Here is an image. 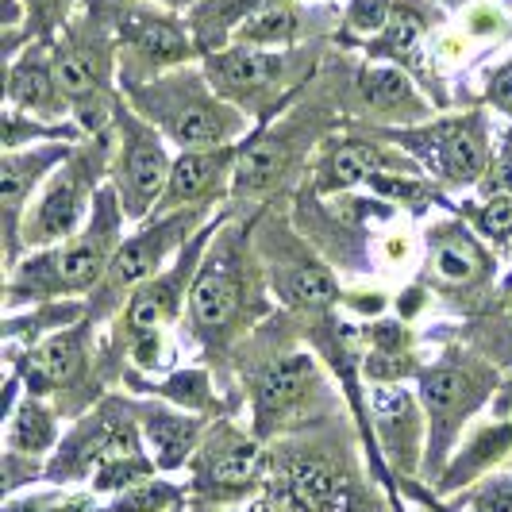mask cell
<instances>
[{
    "label": "cell",
    "instance_id": "obj_32",
    "mask_svg": "<svg viewBox=\"0 0 512 512\" xmlns=\"http://www.w3.org/2000/svg\"><path fill=\"white\" fill-rule=\"evenodd\" d=\"M470 216H474L478 231L489 239H512V197H505V193L486 197V205L470 208Z\"/></svg>",
    "mask_w": 512,
    "mask_h": 512
},
{
    "label": "cell",
    "instance_id": "obj_28",
    "mask_svg": "<svg viewBox=\"0 0 512 512\" xmlns=\"http://www.w3.org/2000/svg\"><path fill=\"white\" fill-rule=\"evenodd\" d=\"M58 428H54V416L39 401L27 397L20 409L12 412V424H8V451L12 455H43L51 451Z\"/></svg>",
    "mask_w": 512,
    "mask_h": 512
},
{
    "label": "cell",
    "instance_id": "obj_39",
    "mask_svg": "<svg viewBox=\"0 0 512 512\" xmlns=\"http://www.w3.org/2000/svg\"><path fill=\"white\" fill-rule=\"evenodd\" d=\"M486 97H489V104H493V108H501L505 116H512V62H505L497 74L489 77Z\"/></svg>",
    "mask_w": 512,
    "mask_h": 512
},
{
    "label": "cell",
    "instance_id": "obj_15",
    "mask_svg": "<svg viewBox=\"0 0 512 512\" xmlns=\"http://www.w3.org/2000/svg\"><path fill=\"white\" fill-rule=\"evenodd\" d=\"M70 151L62 147H35V151H4L0 166V201H4V235H8V258H16V235L24 231V205L31 201V189L39 178L66 162Z\"/></svg>",
    "mask_w": 512,
    "mask_h": 512
},
{
    "label": "cell",
    "instance_id": "obj_24",
    "mask_svg": "<svg viewBox=\"0 0 512 512\" xmlns=\"http://www.w3.org/2000/svg\"><path fill=\"white\" fill-rule=\"evenodd\" d=\"M297 35H301V12L289 0H258L231 31L239 47H262V51L289 47Z\"/></svg>",
    "mask_w": 512,
    "mask_h": 512
},
{
    "label": "cell",
    "instance_id": "obj_42",
    "mask_svg": "<svg viewBox=\"0 0 512 512\" xmlns=\"http://www.w3.org/2000/svg\"><path fill=\"white\" fill-rule=\"evenodd\" d=\"M154 4H174V8H181V4H193V0H154Z\"/></svg>",
    "mask_w": 512,
    "mask_h": 512
},
{
    "label": "cell",
    "instance_id": "obj_4",
    "mask_svg": "<svg viewBox=\"0 0 512 512\" xmlns=\"http://www.w3.org/2000/svg\"><path fill=\"white\" fill-rule=\"evenodd\" d=\"M104 166H108V139L104 135H97V147H89V151H70V158L47 181L39 205L24 216L27 247H51L58 239L74 235L77 224L85 220V208H89V197L97 189Z\"/></svg>",
    "mask_w": 512,
    "mask_h": 512
},
{
    "label": "cell",
    "instance_id": "obj_26",
    "mask_svg": "<svg viewBox=\"0 0 512 512\" xmlns=\"http://www.w3.org/2000/svg\"><path fill=\"white\" fill-rule=\"evenodd\" d=\"M293 154H297L293 139H285V135H270V139L255 143L235 166V193H266V189H274L285 178Z\"/></svg>",
    "mask_w": 512,
    "mask_h": 512
},
{
    "label": "cell",
    "instance_id": "obj_38",
    "mask_svg": "<svg viewBox=\"0 0 512 512\" xmlns=\"http://www.w3.org/2000/svg\"><path fill=\"white\" fill-rule=\"evenodd\" d=\"M482 189H486V197H493V193L512 197V135L505 139V147L497 151V158L489 162L486 178H482Z\"/></svg>",
    "mask_w": 512,
    "mask_h": 512
},
{
    "label": "cell",
    "instance_id": "obj_29",
    "mask_svg": "<svg viewBox=\"0 0 512 512\" xmlns=\"http://www.w3.org/2000/svg\"><path fill=\"white\" fill-rule=\"evenodd\" d=\"M274 285L289 305L297 308H316L335 301V282L320 270V266H308V262H297V266H285L274 274Z\"/></svg>",
    "mask_w": 512,
    "mask_h": 512
},
{
    "label": "cell",
    "instance_id": "obj_3",
    "mask_svg": "<svg viewBox=\"0 0 512 512\" xmlns=\"http://www.w3.org/2000/svg\"><path fill=\"white\" fill-rule=\"evenodd\" d=\"M104 24L116 31V43L128 58L124 85L170 74L193 54L185 24L158 4L151 8V4H135V0H112L104 8Z\"/></svg>",
    "mask_w": 512,
    "mask_h": 512
},
{
    "label": "cell",
    "instance_id": "obj_30",
    "mask_svg": "<svg viewBox=\"0 0 512 512\" xmlns=\"http://www.w3.org/2000/svg\"><path fill=\"white\" fill-rule=\"evenodd\" d=\"M424 35V16L412 8V4H397L393 8V16H389V24H385L382 39L370 47V54H378V58H409L416 51V39Z\"/></svg>",
    "mask_w": 512,
    "mask_h": 512
},
{
    "label": "cell",
    "instance_id": "obj_5",
    "mask_svg": "<svg viewBox=\"0 0 512 512\" xmlns=\"http://www.w3.org/2000/svg\"><path fill=\"white\" fill-rule=\"evenodd\" d=\"M385 135L393 143H401L416 162H424L436 178L451 181V185H474V181L486 178L489 131H486V120L478 112L432 120L424 128L385 131Z\"/></svg>",
    "mask_w": 512,
    "mask_h": 512
},
{
    "label": "cell",
    "instance_id": "obj_11",
    "mask_svg": "<svg viewBox=\"0 0 512 512\" xmlns=\"http://www.w3.org/2000/svg\"><path fill=\"white\" fill-rule=\"evenodd\" d=\"M258 478H262V451L255 439L235 432L231 424H216L201 439L193 459V489L201 497L231 501V497H243Z\"/></svg>",
    "mask_w": 512,
    "mask_h": 512
},
{
    "label": "cell",
    "instance_id": "obj_40",
    "mask_svg": "<svg viewBox=\"0 0 512 512\" xmlns=\"http://www.w3.org/2000/svg\"><path fill=\"white\" fill-rule=\"evenodd\" d=\"M70 8V0H27V16H35L39 24H54L62 20Z\"/></svg>",
    "mask_w": 512,
    "mask_h": 512
},
{
    "label": "cell",
    "instance_id": "obj_9",
    "mask_svg": "<svg viewBox=\"0 0 512 512\" xmlns=\"http://www.w3.org/2000/svg\"><path fill=\"white\" fill-rule=\"evenodd\" d=\"M278 512H378L374 497L320 455H293L278 474Z\"/></svg>",
    "mask_w": 512,
    "mask_h": 512
},
{
    "label": "cell",
    "instance_id": "obj_43",
    "mask_svg": "<svg viewBox=\"0 0 512 512\" xmlns=\"http://www.w3.org/2000/svg\"><path fill=\"white\" fill-rule=\"evenodd\" d=\"M505 293H509V297H512V278H509V282H505Z\"/></svg>",
    "mask_w": 512,
    "mask_h": 512
},
{
    "label": "cell",
    "instance_id": "obj_35",
    "mask_svg": "<svg viewBox=\"0 0 512 512\" xmlns=\"http://www.w3.org/2000/svg\"><path fill=\"white\" fill-rule=\"evenodd\" d=\"M370 189H378V193L393 197V201H405V205H424V201L432 197V189H428L424 181H416V178H389V174H378V178L370 181Z\"/></svg>",
    "mask_w": 512,
    "mask_h": 512
},
{
    "label": "cell",
    "instance_id": "obj_22",
    "mask_svg": "<svg viewBox=\"0 0 512 512\" xmlns=\"http://www.w3.org/2000/svg\"><path fill=\"white\" fill-rule=\"evenodd\" d=\"M397 166H409V162L378 151L374 143H343V147H335V151L320 162L316 181H320L324 193H335V189H351V185H362V181L370 185L378 174H389V170H397Z\"/></svg>",
    "mask_w": 512,
    "mask_h": 512
},
{
    "label": "cell",
    "instance_id": "obj_33",
    "mask_svg": "<svg viewBox=\"0 0 512 512\" xmlns=\"http://www.w3.org/2000/svg\"><path fill=\"white\" fill-rule=\"evenodd\" d=\"M162 393L174 397L178 405H189V409H205L208 397H212V393H208V378L201 370H193V374H174Z\"/></svg>",
    "mask_w": 512,
    "mask_h": 512
},
{
    "label": "cell",
    "instance_id": "obj_21",
    "mask_svg": "<svg viewBox=\"0 0 512 512\" xmlns=\"http://www.w3.org/2000/svg\"><path fill=\"white\" fill-rule=\"evenodd\" d=\"M374 416H378V432H382L389 459L409 474L420 455V416H416L412 397L397 385H382L374 393Z\"/></svg>",
    "mask_w": 512,
    "mask_h": 512
},
{
    "label": "cell",
    "instance_id": "obj_44",
    "mask_svg": "<svg viewBox=\"0 0 512 512\" xmlns=\"http://www.w3.org/2000/svg\"><path fill=\"white\" fill-rule=\"evenodd\" d=\"M451 4H459V0H451Z\"/></svg>",
    "mask_w": 512,
    "mask_h": 512
},
{
    "label": "cell",
    "instance_id": "obj_13",
    "mask_svg": "<svg viewBox=\"0 0 512 512\" xmlns=\"http://www.w3.org/2000/svg\"><path fill=\"white\" fill-rule=\"evenodd\" d=\"M243 262L235 247H220L216 255L201 266V274L193 278V293H189V312L193 324L205 335L228 332L231 324L243 312V297H247V278H243Z\"/></svg>",
    "mask_w": 512,
    "mask_h": 512
},
{
    "label": "cell",
    "instance_id": "obj_20",
    "mask_svg": "<svg viewBox=\"0 0 512 512\" xmlns=\"http://www.w3.org/2000/svg\"><path fill=\"white\" fill-rule=\"evenodd\" d=\"M355 93L359 104L370 116H382V120H424L428 116V104L420 101V93L409 85V77L401 70H389V66H366L355 77Z\"/></svg>",
    "mask_w": 512,
    "mask_h": 512
},
{
    "label": "cell",
    "instance_id": "obj_1",
    "mask_svg": "<svg viewBox=\"0 0 512 512\" xmlns=\"http://www.w3.org/2000/svg\"><path fill=\"white\" fill-rule=\"evenodd\" d=\"M131 108L158 128L170 143L189 147V151H212V147H231L239 139L247 120L243 108L224 101L212 81L201 70H170L151 81L128 85Z\"/></svg>",
    "mask_w": 512,
    "mask_h": 512
},
{
    "label": "cell",
    "instance_id": "obj_19",
    "mask_svg": "<svg viewBox=\"0 0 512 512\" xmlns=\"http://www.w3.org/2000/svg\"><path fill=\"white\" fill-rule=\"evenodd\" d=\"M8 101L24 112H35L43 120H58L66 112V93L58 85V70L54 58H47V51H27L12 74H8Z\"/></svg>",
    "mask_w": 512,
    "mask_h": 512
},
{
    "label": "cell",
    "instance_id": "obj_16",
    "mask_svg": "<svg viewBox=\"0 0 512 512\" xmlns=\"http://www.w3.org/2000/svg\"><path fill=\"white\" fill-rule=\"evenodd\" d=\"M239 151L235 147H212V151H185L174 162L170 170V181H166V193L158 201V212L162 216H174V208H193L197 201H205L216 193V185L228 178L231 166Z\"/></svg>",
    "mask_w": 512,
    "mask_h": 512
},
{
    "label": "cell",
    "instance_id": "obj_36",
    "mask_svg": "<svg viewBox=\"0 0 512 512\" xmlns=\"http://www.w3.org/2000/svg\"><path fill=\"white\" fill-rule=\"evenodd\" d=\"M4 512H104V509H97L89 497H27V501H12Z\"/></svg>",
    "mask_w": 512,
    "mask_h": 512
},
{
    "label": "cell",
    "instance_id": "obj_31",
    "mask_svg": "<svg viewBox=\"0 0 512 512\" xmlns=\"http://www.w3.org/2000/svg\"><path fill=\"white\" fill-rule=\"evenodd\" d=\"M181 501V489L166 486V482H139L120 493V501L112 512H166Z\"/></svg>",
    "mask_w": 512,
    "mask_h": 512
},
{
    "label": "cell",
    "instance_id": "obj_6",
    "mask_svg": "<svg viewBox=\"0 0 512 512\" xmlns=\"http://www.w3.org/2000/svg\"><path fill=\"white\" fill-rule=\"evenodd\" d=\"M112 27L104 20H81L70 24L62 47L54 51V70L66 101L77 108L81 128L101 131L104 124V97H108V77H112Z\"/></svg>",
    "mask_w": 512,
    "mask_h": 512
},
{
    "label": "cell",
    "instance_id": "obj_12",
    "mask_svg": "<svg viewBox=\"0 0 512 512\" xmlns=\"http://www.w3.org/2000/svg\"><path fill=\"white\" fill-rule=\"evenodd\" d=\"M197 220H201V208H185V212H174V216H162L154 228H143V231H135L131 239H124V243L116 247V255H112L108 274H104L108 289H112V293H120V289H139L143 282L158 278L166 255H170L178 243H185V235H189V228H193Z\"/></svg>",
    "mask_w": 512,
    "mask_h": 512
},
{
    "label": "cell",
    "instance_id": "obj_41",
    "mask_svg": "<svg viewBox=\"0 0 512 512\" xmlns=\"http://www.w3.org/2000/svg\"><path fill=\"white\" fill-rule=\"evenodd\" d=\"M235 512H278V509H274V501H266V497H262V501H251L247 509H235Z\"/></svg>",
    "mask_w": 512,
    "mask_h": 512
},
{
    "label": "cell",
    "instance_id": "obj_25",
    "mask_svg": "<svg viewBox=\"0 0 512 512\" xmlns=\"http://www.w3.org/2000/svg\"><path fill=\"white\" fill-rule=\"evenodd\" d=\"M143 432H147V443H151L158 470H178L181 462L201 447V420L181 416V412H170V409H158V405L147 409Z\"/></svg>",
    "mask_w": 512,
    "mask_h": 512
},
{
    "label": "cell",
    "instance_id": "obj_17",
    "mask_svg": "<svg viewBox=\"0 0 512 512\" xmlns=\"http://www.w3.org/2000/svg\"><path fill=\"white\" fill-rule=\"evenodd\" d=\"M316 385V362L308 355H293L270 366V374L258 382L255 412H258V432H274L289 412H297L305 405V397Z\"/></svg>",
    "mask_w": 512,
    "mask_h": 512
},
{
    "label": "cell",
    "instance_id": "obj_14",
    "mask_svg": "<svg viewBox=\"0 0 512 512\" xmlns=\"http://www.w3.org/2000/svg\"><path fill=\"white\" fill-rule=\"evenodd\" d=\"M193 266H197V247H189V255H181L178 270L158 274V278L143 282L131 293L128 332H131V339H135V347H139V343H158V332L181 312L185 282H189Z\"/></svg>",
    "mask_w": 512,
    "mask_h": 512
},
{
    "label": "cell",
    "instance_id": "obj_27",
    "mask_svg": "<svg viewBox=\"0 0 512 512\" xmlns=\"http://www.w3.org/2000/svg\"><path fill=\"white\" fill-rule=\"evenodd\" d=\"M512 451V420H501V424H489L482 428L478 436L466 443V451H462L459 459L451 462V470L443 474V489H459L466 486L470 478H478L482 470H489L497 459H505Z\"/></svg>",
    "mask_w": 512,
    "mask_h": 512
},
{
    "label": "cell",
    "instance_id": "obj_18",
    "mask_svg": "<svg viewBox=\"0 0 512 512\" xmlns=\"http://www.w3.org/2000/svg\"><path fill=\"white\" fill-rule=\"evenodd\" d=\"M428 270L443 289H470L489 274V255L462 224H443L428 243Z\"/></svg>",
    "mask_w": 512,
    "mask_h": 512
},
{
    "label": "cell",
    "instance_id": "obj_8",
    "mask_svg": "<svg viewBox=\"0 0 512 512\" xmlns=\"http://www.w3.org/2000/svg\"><path fill=\"white\" fill-rule=\"evenodd\" d=\"M116 128H120V162H116V197L128 220H143L158 208L166 181H170V154L162 147L158 128H151L143 116L131 108H116Z\"/></svg>",
    "mask_w": 512,
    "mask_h": 512
},
{
    "label": "cell",
    "instance_id": "obj_2",
    "mask_svg": "<svg viewBox=\"0 0 512 512\" xmlns=\"http://www.w3.org/2000/svg\"><path fill=\"white\" fill-rule=\"evenodd\" d=\"M116 189H104L97 197V212H93V224L81 231L77 239H70L66 247L47 251L43 258L27 262L24 274L12 278L8 297L12 301H24V297H70V293H85V289H97L112 255L120 247V220L124 212H116Z\"/></svg>",
    "mask_w": 512,
    "mask_h": 512
},
{
    "label": "cell",
    "instance_id": "obj_34",
    "mask_svg": "<svg viewBox=\"0 0 512 512\" xmlns=\"http://www.w3.org/2000/svg\"><path fill=\"white\" fill-rule=\"evenodd\" d=\"M389 16H393V0H351V8H347V27L374 35V31H385Z\"/></svg>",
    "mask_w": 512,
    "mask_h": 512
},
{
    "label": "cell",
    "instance_id": "obj_37",
    "mask_svg": "<svg viewBox=\"0 0 512 512\" xmlns=\"http://www.w3.org/2000/svg\"><path fill=\"white\" fill-rule=\"evenodd\" d=\"M470 512H512V478H489L482 489H474Z\"/></svg>",
    "mask_w": 512,
    "mask_h": 512
},
{
    "label": "cell",
    "instance_id": "obj_10",
    "mask_svg": "<svg viewBox=\"0 0 512 512\" xmlns=\"http://www.w3.org/2000/svg\"><path fill=\"white\" fill-rule=\"evenodd\" d=\"M205 77L224 101H235V108L251 104V112H258L293 85V58L262 47H235L205 58Z\"/></svg>",
    "mask_w": 512,
    "mask_h": 512
},
{
    "label": "cell",
    "instance_id": "obj_7",
    "mask_svg": "<svg viewBox=\"0 0 512 512\" xmlns=\"http://www.w3.org/2000/svg\"><path fill=\"white\" fill-rule=\"evenodd\" d=\"M493 385H497V374H489L486 366H470L459 359H443L428 374H420V397H424L428 424H432L428 470H439V462L447 459L459 428L470 420V412L482 409Z\"/></svg>",
    "mask_w": 512,
    "mask_h": 512
},
{
    "label": "cell",
    "instance_id": "obj_23",
    "mask_svg": "<svg viewBox=\"0 0 512 512\" xmlns=\"http://www.w3.org/2000/svg\"><path fill=\"white\" fill-rule=\"evenodd\" d=\"M81 366H85V339L77 328H66L27 355V385H31V393L58 389V385L74 382Z\"/></svg>",
    "mask_w": 512,
    "mask_h": 512
}]
</instances>
